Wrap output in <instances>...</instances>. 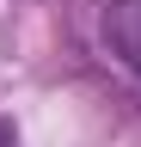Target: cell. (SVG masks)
Masks as SVG:
<instances>
[{
  "label": "cell",
  "mask_w": 141,
  "mask_h": 147,
  "mask_svg": "<svg viewBox=\"0 0 141 147\" xmlns=\"http://www.w3.org/2000/svg\"><path fill=\"white\" fill-rule=\"evenodd\" d=\"M12 141H19V135H12V123H0V147H12Z\"/></svg>",
  "instance_id": "obj_2"
},
{
  "label": "cell",
  "mask_w": 141,
  "mask_h": 147,
  "mask_svg": "<svg viewBox=\"0 0 141 147\" xmlns=\"http://www.w3.org/2000/svg\"><path fill=\"white\" fill-rule=\"evenodd\" d=\"M104 43H111V55L141 80V0H111V6H104Z\"/></svg>",
  "instance_id": "obj_1"
}]
</instances>
